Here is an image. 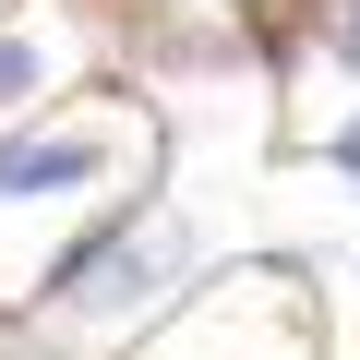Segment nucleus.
<instances>
[{"label": "nucleus", "instance_id": "obj_2", "mask_svg": "<svg viewBox=\"0 0 360 360\" xmlns=\"http://www.w3.org/2000/svg\"><path fill=\"white\" fill-rule=\"evenodd\" d=\"M120 168V132L108 120H60V132H0V205H60V193H84V180H108Z\"/></svg>", "mask_w": 360, "mask_h": 360}, {"label": "nucleus", "instance_id": "obj_4", "mask_svg": "<svg viewBox=\"0 0 360 360\" xmlns=\"http://www.w3.org/2000/svg\"><path fill=\"white\" fill-rule=\"evenodd\" d=\"M324 156H336V168H348V180H360V108H348V120H336V132H324Z\"/></svg>", "mask_w": 360, "mask_h": 360}, {"label": "nucleus", "instance_id": "obj_1", "mask_svg": "<svg viewBox=\"0 0 360 360\" xmlns=\"http://www.w3.org/2000/svg\"><path fill=\"white\" fill-rule=\"evenodd\" d=\"M193 264H205L193 217H168V205H108L25 300H49V312H72V324H132V312H156L168 288H193Z\"/></svg>", "mask_w": 360, "mask_h": 360}, {"label": "nucleus", "instance_id": "obj_3", "mask_svg": "<svg viewBox=\"0 0 360 360\" xmlns=\"http://www.w3.org/2000/svg\"><path fill=\"white\" fill-rule=\"evenodd\" d=\"M49 96V37L37 25H0V120H25Z\"/></svg>", "mask_w": 360, "mask_h": 360}]
</instances>
